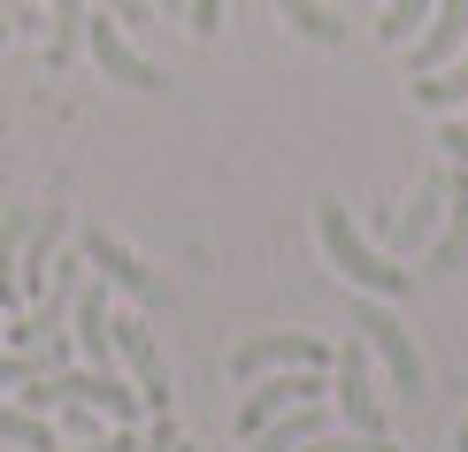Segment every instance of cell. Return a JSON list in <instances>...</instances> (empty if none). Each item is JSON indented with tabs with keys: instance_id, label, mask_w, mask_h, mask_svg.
Masks as SVG:
<instances>
[{
	"instance_id": "cell-1",
	"label": "cell",
	"mask_w": 468,
	"mask_h": 452,
	"mask_svg": "<svg viewBox=\"0 0 468 452\" xmlns=\"http://www.w3.org/2000/svg\"><path fill=\"white\" fill-rule=\"evenodd\" d=\"M315 238L330 253V268H338L354 291H368V300H399V291L415 284V268H399L392 253H377L354 230V207H346V200H315Z\"/></svg>"
},
{
	"instance_id": "cell-2",
	"label": "cell",
	"mask_w": 468,
	"mask_h": 452,
	"mask_svg": "<svg viewBox=\"0 0 468 452\" xmlns=\"http://www.w3.org/2000/svg\"><path fill=\"white\" fill-rule=\"evenodd\" d=\"M354 330H361V345L384 361V376H392L399 399H422V352H415V338H407V322L392 314V300H361Z\"/></svg>"
},
{
	"instance_id": "cell-3",
	"label": "cell",
	"mask_w": 468,
	"mask_h": 452,
	"mask_svg": "<svg viewBox=\"0 0 468 452\" xmlns=\"http://www.w3.org/2000/svg\"><path fill=\"white\" fill-rule=\"evenodd\" d=\"M77 253H85V268H101L123 300H139V307H162V300H169V284L154 277V268H146L123 238H115L108 223H77Z\"/></svg>"
},
{
	"instance_id": "cell-4",
	"label": "cell",
	"mask_w": 468,
	"mask_h": 452,
	"mask_svg": "<svg viewBox=\"0 0 468 452\" xmlns=\"http://www.w3.org/2000/svg\"><path fill=\"white\" fill-rule=\"evenodd\" d=\"M338 352H330L315 330H261V338L230 345V376L253 384V376H277V368H330Z\"/></svg>"
},
{
	"instance_id": "cell-5",
	"label": "cell",
	"mask_w": 468,
	"mask_h": 452,
	"mask_svg": "<svg viewBox=\"0 0 468 452\" xmlns=\"http://www.w3.org/2000/svg\"><path fill=\"white\" fill-rule=\"evenodd\" d=\"M330 399H338V422L361 429V437H384V399H377V368H368V345L354 330V345L330 361Z\"/></svg>"
},
{
	"instance_id": "cell-6",
	"label": "cell",
	"mask_w": 468,
	"mask_h": 452,
	"mask_svg": "<svg viewBox=\"0 0 468 452\" xmlns=\"http://www.w3.org/2000/svg\"><path fill=\"white\" fill-rule=\"evenodd\" d=\"M85 47H92V62H101V77L108 85H131V92H169V77L146 62L139 47L123 38V24L101 8V16H85Z\"/></svg>"
},
{
	"instance_id": "cell-7",
	"label": "cell",
	"mask_w": 468,
	"mask_h": 452,
	"mask_svg": "<svg viewBox=\"0 0 468 452\" xmlns=\"http://www.w3.org/2000/svg\"><path fill=\"white\" fill-rule=\"evenodd\" d=\"M115 361L131 368V391L146 399V415H169V361L154 345L146 314H115Z\"/></svg>"
},
{
	"instance_id": "cell-8",
	"label": "cell",
	"mask_w": 468,
	"mask_h": 452,
	"mask_svg": "<svg viewBox=\"0 0 468 452\" xmlns=\"http://www.w3.org/2000/svg\"><path fill=\"white\" fill-rule=\"evenodd\" d=\"M453 54H468V0H438L431 24H422V38H407V69L431 77V69L453 62Z\"/></svg>"
},
{
	"instance_id": "cell-9",
	"label": "cell",
	"mask_w": 468,
	"mask_h": 452,
	"mask_svg": "<svg viewBox=\"0 0 468 452\" xmlns=\"http://www.w3.org/2000/svg\"><path fill=\"white\" fill-rule=\"evenodd\" d=\"M69 338H77V361H85V368H115V314H108V284H77Z\"/></svg>"
},
{
	"instance_id": "cell-10",
	"label": "cell",
	"mask_w": 468,
	"mask_h": 452,
	"mask_svg": "<svg viewBox=\"0 0 468 452\" xmlns=\"http://www.w3.org/2000/svg\"><path fill=\"white\" fill-rule=\"evenodd\" d=\"M468 268V169L445 176V223L431 238V277H461Z\"/></svg>"
},
{
	"instance_id": "cell-11",
	"label": "cell",
	"mask_w": 468,
	"mask_h": 452,
	"mask_svg": "<svg viewBox=\"0 0 468 452\" xmlns=\"http://www.w3.org/2000/svg\"><path fill=\"white\" fill-rule=\"evenodd\" d=\"M62 238H69V207H47L31 223V238H24V300H47V284H54V261H62Z\"/></svg>"
},
{
	"instance_id": "cell-12",
	"label": "cell",
	"mask_w": 468,
	"mask_h": 452,
	"mask_svg": "<svg viewBox=\"0 0 468 452\" xmlns=\"http://www.w3.org/2000/svg\"><path fill=\"white\" fill-rule=\"evenodd\" d=\"M438 223H445V176H422V184H415V207L392 215L384 230H392V246H431Z\"/></svg>"
},
{
	"instance_id": "cell-13",
	"label": "cell",
	"mask_w": 468,
	"mask_h": 452,
	"mask_svg": "<svg viewBox=\"0 0 468 452\" xmlns=\"http://www.w3.org/2000/svg\"><path fill=\"white\" fill-rule=\"evenodd\" d=\"M31 223H38V207H8L0 215V307H24V238H31Z\"/></svg>"
},
{
	"instance_id": "cell-14",
	"label": "cell",
	"mask_w": 468,
	"mask_h": 452,
	"mask_svg": "<svg viewBox=\"0 0 468 452\" xmlns=\"http://www.w3.org/2000/svg\"><path fill=\"white\" fill-rule=\"evenodd\" d=\"M323 429H330L323 406H292V415H277L261 437H246V452H300V445H315Z\"/></svg>"
},
{
	"instance_id": "cell-15",
	"label": "cell",
	"mask_w": 468,
	"mask_h": 452,
	"mask_svg": "<svg viewBox=\"0 0 468 452\" xmlns=\"http://www.w3.org/2000/svg\"><path fill=\"white\" fill-rule=\"evenodd\" d=\"M277 16L307 38V47H346V38H354V24H346L338 8H323V0H277Z\"/></svg>"
},
{
	"instance_id": "cell-16",
	"label": "cell",
	"mask_w": 468,
	"mask_h": 452,
	"mask_svg": "<svg viewBox=\"0 0 468 452\" xmlns=\"http://www.w3.org/2000/svg\"><path fill=\"white\" fill-rule=\"evenodd\" d=\"M85 47V0H47V62L69 69Z\"/></svg>"
},
{
	"instance_id": "cell-17",
	"label": "cell",
	"mask_w": 468,
	"mask_h": 452,
	"mask_svg": "<svg viewBox=\"0 0 468 452\" xmlns=\"http://www.w3.org/2000/svg\"><path fill=\"white\" fill-rule=\"evenodd\" d=\"M0 445H16V452H54V429H47V415L0 399Z\"/></svg>"
},
{
	"instance_id": "cell-18",
	"label": "cell",
	"mask_w": 468,
	"mask_h": 452,
	"mask_svg": "<svg viewBox=\"0 0 468 452\" xmlns=\"http://www.w3.org/2000/svg\"><path fill=\"white\" fill-rule=\"evenodd\" d=\"M415 100H422V108H468V54H453L445 69H431V77L415 85Z\"/></svg>"
},
{
	"instance_id": "cell-19",
	"label": "cell",
	"mask_w": 468,
	"mask_h": 452,
	"mask_svg": "<svg viewBox=\"0 0 468 452\" xmlns=\"http://www.w3.org/2000/svg\"><path fill=\"white\" fill-rule=\"evenodd\" d=\"M431 8H438V0H384L377 38H384V47H407V38H415V24H431Z\"/></svg>"
},
{
	"instance_id": "cell-20",
	"label": "cell",
	"mask_w": 468,
	"mask_h": 452,
	"mask_svg": "<svg viewBox=\"0 0 468 452\" xmlns=\"http://www.w3.org/2000/svg\"><path fill=\"white\" fill-rule=\"evenodd\" d=\"M300 452H399V445L392 437H361V429H346V437H330V429H323V437L300 445Z\"/></svg>"
},
{
	"instance_id": "cell-21",
	"label": "cell",
	"mask_w": 468,
	"mask_h": 452,
	"mask_svg": "<svg viewBox=\"0 0 468 452\" xmlns=\"http://www.w3.org/2000/svg\"><path fill=\"white\" fill-rule=\"evenodd\" d=\"M54 452H146V429H108L92 445H54Z\"/></svg>"
},
{
	"instance_id": "cell-22",
	"label": "cell",
	"mask_w": 468,
	"mask_h": 452,
	"mask_svg": "<svg viewBox=\"0 0 468 452\" xmlns=\"http://www.w3.org/2000/svg\"><path fill=\"white\" fill-rule=\"evenodd\" d=\"M223 8H230V0H185V24H192V38H216V31H223Z\"/></svg>"
},
{
	"instance_id": "cell-23",
	"label": "cell",
	"mask_w": 468,
	"mask_h": 452,
	"mask_svg": "<svg viewBox=\"0 0 468 452\" xmlns=\"http://www.w3.org/2000/svg\"><path fill=\"white\" fill-rule=\"evenodd\" d=\"M438 146H445V162H453V169H468V123H445Z\"/></svg>"
},
{
	"instance_id": "cell-24",
	"label": "cell",
	"mask_w": 468,
	"mask_h": 452,
	"mask_svg": "<svg viewBox=\"0 0 468 452\" xmlns=\"http://www.w3.org/2000/svg\"><path fill=\"white\" fill-rule=\"evenodd\" d=\"M115 24H154V0H108Z\"/></svg>"
},
{
	"instance_id": "cell-25",
	"label": "cell",
	"mask_w": 468,
	"mask_h": 452,
	"mask_svg": "<svg viewBox=\"0 0 468 452\" xmlns=\"http://www.w3.org/2000/svg\"><path fill=\"white\" fill-rule=\"evenodd\" d=\"M453 452H468V422H461V429H453Z\"/></svg>"
},
{
	"instance_id": "cell-26",
	"label": "cell",
	"mask_w": 468,
	"mask_h": 452,
	"mask_svg": "<svg viewBox=\"0 0 468 452\" xmlns=\"http://www.w3.org/2000/svg\"><path fill=\"white\" fill-rule=\"evenodd\" d=\"M154 8H162V16H177V8H185V0H154Z\"/></svg>"
},
{
	"instance_id": "cell-27",
	"label": "cell",
	"mask_w": 468,
	"mask_h": 452,
	"mask_svg": "<svg viewBox=\"0 0 468 452\" xmlns=\"http://www.w3.org/2000/svg\"><path fill=\"white\" fill-rule=\"evenodd\" d=\"M8 31H16V24H8V16H0V47H8Z\"/></svg>"
},
{
	"instance_id": "cell-28",
	"label": "cell",
	"mask_w": 468,
	"mask_h": 452,
	"mask_svg": "<svg viewBox=\"0 0 468 452\" xmlns=\"http://www.w3.org/2000/svg\"><path fill=\"white\" fill-rule=\"evenodd\" d=\"M177 452H200V445H177Z\"/></svg>"
},
{
	"instance_id": "cell-29",
	"label": "cell",
	"mask_w": 468,
	"mask_h": 452,
	"mask_svg": "<svg viewBox=\"0 0 468 452\" xmlns=\"http://www.w3.org/2000/svg\"><path fill=\"white\" fill-rule=\"evenodd\" d=\"M0 338H8V330H0Z\"/></svg>"
},
{
	"instance_id": "cell-30",
	"label": "cell",
	"mask_w": 468,
	"mask_h": 452,
	"mask_svg": "<svg viewBox=\"0 0 468 452\" xmlns=\"http://www.w3.org/2000/svg\"><path fill=\"white\" fill-rule=\"evenodd\" d=\"M461 123H468V115H461Z\"/></svg>"
}]
</instances>
